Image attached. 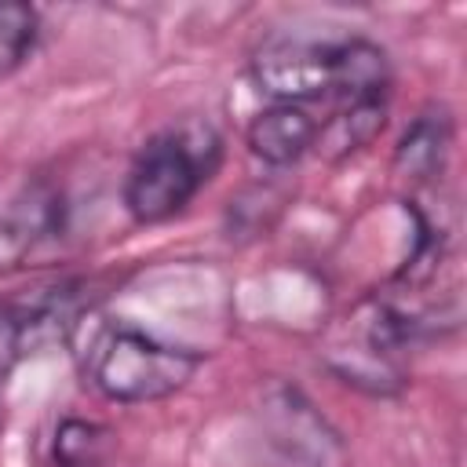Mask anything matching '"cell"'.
Wrapping results in <instances>:
<instances>
[{"mask_svg": "<svg viewBox=\"0 0 467 467\" xmlns=\"http://www.w3.org/2000/svg\"><path fill=\"white\" fill-rule=\"evenodd\" d=\"M73 288H51L33 303H0V390L11 368L26 358L44 350L55 339H66L73 321Z\"/></svg>", "mask_w": 467, "mask_h": 467, "instance_id": "cell-5", "label": "cell"}, {"mask_svg": "<svg viewBox=\"0 0 467 467\" xmlns=\"http://www.w3.org/2000/svg\"><path fill=\"white\" fill-rule=\"evenodd\" d=\"M66 193L51 179L26 182L0 208V274L22 270L44 244L58 241L66 230Z\"/></svg>", "mask_w": 467, "mask_h": 467, "instance_id": "cell-4", "label": "cell"}, {"mask_svg": "<svg viewBox=\"0 0 467 467\" xmlns=\"http://www.w3.org/2000/svg\"><path fill=\"white\" fill-rule=\"evenodd\" d=\"M266 427L274 434V445L303 463V467H343V441L339 434L314 412V405L299 390H274L263 401Z\"/></svg>", "mask_w": 467, "mask_h": 467, "instance_id": "cell-6", "label": "cell"}, {"mask_svg": "<svg viewBox=\"0 0 467 467\" xmlns=\"http://www.w3.org/2000/svg\"><path fill=\"white\" fill-rule=\"evenodd\" d=\"M449 142H452V124H449L445 109L420 113L409 124V131L401 135V142H398L394 168L412 182H427L445 168Z\"/></svg>", "mask_w": 467, "mask_h": 467, "instance_id": "cell-9", "label": "cell"}, {"mask_svg": "<svg viewBox=\"0 0 467 467\" xmlns=\"http://www.w3.org/2000/svg\"><path fill=\"white\" fill-rule=\"evenodd\" d=\"M201 350L164 343L131 325H99L84 347V376L120 405H146L179 394L201 368Z\"/></svg>", "mask_w": 467, "mask_h": 467, "instance_id": "cell-1", "label": "cell"}, {"mask_svg": "<svg viewBox=\"0 0 467 467\" xmlns=\"http://www.w3.org/2000/svg\"><path fill=\"white\" fill-rule=\"evenodd\" d=\"M317 124H321V120H317L306 106L274 102L270 109H263V113L252 117L244 139H248V150H252L263 164L288 168V164H296L306 150H314Z\"/></svg>", "mask_w": 467, "mask_h": 467, "instance_id": "cell-7", "label": "cell"}, {"mask_svg": "<svg viewBox=\"0 0 467 467\" xmlns=\"http://www.w3.org/2000/svg\"><path fill=\"white\" fill-rule=\"evenodd\" d=\"M36 11L29 4H0V77L18 69L36 44Z\"/></svg>", "mask_w": 467, "mask_h": 467, "instance_id": "cell-11", "label": "cell"}, {"mask_svg": "<svg viewBox=\"0 0 467 467\" xmlns=\"http://www.w3.org/2000/svg\"><path fill=\"white\" fill-rule=\"evenodd\" d=\"M219 164V139L204 124L168 128L153 135L128 168L124 208L135 223H164L179 215Z\"/></svg>", "mask_w": 467, "mask_h": 467, "instance_id": "cell-2", "label": "cell"}, {"mask_svg": "<svg viewBox=\"0 0 467 467\" xmlns=\"http://www.w3.org/2000/svg\"><path fill=\"white\" fill-rule=\"evenodd\" d=\"M339 77V40H310V36H270L252 55V80L263 95L306 106L336 95Z\"/></svg>", "mask_w": 467, "mask_h": 467, "instance_id": "cell-3", "label": "cell"}, {"mask_svg": "<svg viewBox=\"0 0 467 467\" xmlns=\"http://www.w3.org/2000/svg\"><path fill=\"white\" fill-rule=\"evenodd\" d=\"M106 427L91 423V420H62L55 431V467H99L102 452H106Z\"/></svg>", "mask_w": 467, "mask_h": 467, "instance_id": "cell-10", "label": "cell"}, {"mask_svg": "<svg viewBox=\"0 0 467 467\" xmlns=\"http://www.w3.org/2000/svg\"><path fill=\"white\" fill-rule=\"evenodd\" d=\"M387 124V99H365V102H339V109L317 124L314 150H321L328 161H343L368 146Z\"/></svg>", "mask_w": 467, "mask_h": 467, "instance_id": "cell-8", "label": "cell"}]
</instances>
